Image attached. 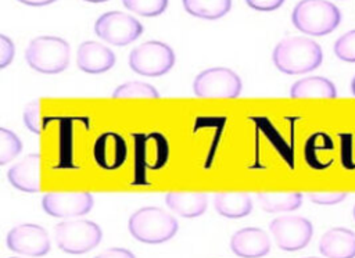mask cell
<instances>
[{"instance_id": "36", "label": "cell", "mask_w": 355, "mask_h": 258, "mask_svg": "<svg viewBox=\"0 0 355 258\" xmlns=\"http://www.w3.org/2000/svg\"><path fill=\"white\" fill-rule=\"evenodd\" d=\"M306 258H318V257H306Z\"/></svg>"}, {"instance_id": "21", "label": "cell", "mask_w": 355, "mask_h": 258, "mask_svg": "<svg viewBox=\"0 0 355 258\" xmlns=\"http://www.w3.org/2000/svg\"><path fill=\"white\" fill-rule=\"evenodd\" d=\"M257 200L261 208L266 212H286L297 209L302 203V194L291 193H259Z\"/></svg>"}, {"instance_id": "34", "label": "cell", "mask_w": 355, "mask_h": 258, "mask_svg": "<svg viewBox=\"0 0 355 258\" xmlns=\"http://www.w3.org/2000/svg\"><path fill=\"white\" fill-rule=\"evenodd\" d=\"M354 219H355V205H354Z\"/></svg>"}, {"instance_id": "30", "label": "cell", "mask_w": 355, "mask_h": 258, "mask_svg": "<svg viewBox=\"0 0 355 258\" xmlns=\"http://www.w3.org/2000/svg\"><path fill=\"white\" fill-rule=\"evenodd\" d=\"M94 258H136L132 251L121 247H112L108 248L100 254H97Z\"/></svg>"}, {"instance_id": "19", "label": "cell", "mask_w": 355, "mask_h": 258, "mask_svg": "<svg viewBox=\"0 0 355 258\" xmlns=\"http://www.w3.org/2000/svg\"><path fill=\"white\" fill-rule=\"evenodd\" d=\"M214 207L219 215L239 219L252 211V200L245 193H218L214 197Z\"/></svg>"}, {"instance_id": "12", "label": "cell", "mask_w": 355, "mask_h": 258, "mask_svg": "<svg viewBox=\"0 0 355 258\" xmlns=\"http://www.w3.org/2000/svg\"><path fill=\"white\" fill-rule=\"evenodd\" d=\"M230 250L240 258H261L270 251V240L259 227H243L232 236Z\"/></svg>"}, {"instance_id": "31", "label": "cell", "mask_w": 355, "mask_h": 258, "mask_svg": "<svg viewBox=\"0 0 355 258\" xmlns=\"http://www.w3.org/2000/svg\"><path fill=\"white\" fill-rule=\"evenodd\" d=\"M18 1H21L22 4H26V6H32V7H43V6L54 3L55 0H18Z\"/></svg>"}, {"instance_id": "23", "label": "cell", "mask_w": 355, "mask_h": 258, "mask_svg": "<svg viewBox=\"0 0 355 258\" xmlns=\"http://www.w3.org/2000/svg\"><path fill=\"white\" fill-rule=\"evenodd\" d=\"M22 151V143L19 137L6 129H0V165H6L11 162L19 153Z\"/></svg>"}, {"instance_id": "13", "label": "cell", "mask_w": 355, "mask_h": 258, "mask_svg": "<svg viewBox=\"0 0 355 258\" xmlns=\"http://www.w3.org/2000/svg\"><path fill=\"white\" fill-rule=\"evenodd\" d=\"M115 64V54L107 46L86 40L80 43L76 51V65L86 74H103Z\"/></svg>"}, {"instance_id": "8", "label": "cell", "mask_w": 355, "mask_h": 258, "mask_svg": "<svg viewBox=\"0 0 355 258\" xmlns=\"http://www.w3.org/2000/svg\"><path fill=\"white\" fill-rule=\"evenodd\" d=\"M96 35L114 46H126L143 33V25L122 11H108L94 22Z\"/></svg>"}, {"instance_id": "20", "label": "cell", "mask_w": 355, "mask_h": 258, "mask_svg": "<svg viewBox=\"0 0 355 258\" xmlns=\"http://www.w3.org/2000/svg\"><path fill=\"white\" fill-rule=\"evenodd\" d=\"M184 10L197 18L218 19L232 8V0H182Z\"/></svg>"}, {"instance_id": "2", "label": "cell", "mask_w": 355, "mask_h": 258, "mask_svg": "<svg viewBox=\"0 0 355 258\" xmlns=\"http://www.w3.org/2000/svg\"><path fill=\"white\" fill-rule=\"evenodd\" d=\"M129 233L140 243L161 244L171 240L179 229L178 221L158 207H143L128 222Z\"/></svg>"}, {"instance_id": "14", "label": "cell", "mask_w": 355, "mask_h": 258, "mask_svg": "<svg viewBox=\"0 0 355 258\" xmlns=\"http://www.w3.org/2000/svg\"><path fill=\"white\" fill-rule=\"evenodd\" d=\"M8 182L25 193L40 191V154L25 155L7 171Z\"/></svg>"}, {"instance_id": "17", "label": "cell", "mask_w": 355, "mask_h": 258, "mask_svg": "<svg viewBox=\"0 0 355 258\" xmlns=\"http://www.w3.org/2000/svg\"><path fill=\"white\" fill-rule=\"evenodd\" d=\"M166 205L183 218H196L205 212L208 198L202 193L171 191L165 194Z\"/></svg>"}, {"instance_id": "4", "label": "cell", "mask_w": 355, "mask_h": 258, "mask_svg": "<svg viewBox=\"0 0 355 258\" xmlns=\"http://www.w3.org/2000/svg\"><path fill=\"white\" fill-rule=\"evenodd\" d=\"M69 54L71 49L67 40L57 36H37L29 42L25 60L32 69L54 75L67 69Z\"/></svg>"}, {"instance_id": "32", "label": "cell", "mask_w": 355, "mask_h": 258, "mask_svg": "<svg viewBox=\"0 0 355 258\" xmlns=\"http://www.w3.org/2000/svg\"><path fill=\"white\" fill-rule=\"evenodd\" d=\"M351 92H352V94L355 96V76H354V79H352V82H351Z\"/></svg>"}, {"instance_id": "24", "label": "cell", "mask_w": 355, "mask_h": 258, "mask_svg": "<svg viewBox=\"0 0 355 258\" xmlns=\"http://www.w3.org/2000/svg\"><path fill=\"white\" fill-rule=\"evenodd\" d=\"M123 6L141 17H157L168 7V0H122Z\"/></svg>"}, {"instance_id": "25", "label": "cell", "mask_w": 355, "mask_h": 258, "mask_svg": "<svg viewBox=\"0 0 355 258\" xmlns=\"http://www.w3.org/2000/svg\"><path fill=\"white\" fill-rule=\"evenodd\" d=\"M334 54L345 62H355V29L341 35L334 43Z\"/></svg>"}, {"instance_id": "11", "label": "cell", "mask_w": 355, "mask_h": 258, "mask_svg": "<svg viewBox=\"0 0 355 258\" xmlns=\"http://www.w3.org/2000/svg\"><path fill=\"white\" fill-rule=\"evenodd\" d=\"M42 208L54 218L82 216L92 211L93 197L87 191L47 193L42 198Z\"/></svg>"}, {"instance_id": "6", "label": "cell", "mask_w": 355, "mask_h": 258, "mask_svg": "<svg viewBox=\"0 0 355 258\" xmlns=\"http://www.w3.org/2000/svg\"><path fill=\"white\" fill-rule=\"evenodd\" d=\"M175 64L173 50L162 42L148 40L135 47L129 54V67L133 72L155 78L165 75Z\"/></svg>"}, {"instance_id": "26", "label": "cell", "mask_w": 355, "mask_h": 258, "mask_svg": "<svg viewBox=\"0 0 355 258\" xmlns=\"http://www.w3.org/2000/svg\"><path fill=\"white\" fill-rule=\"evenodd\" d=\"M22 119L25 126L35 135L42 133V119H40V100H32L26 104L22 112Z\"/></svg>"}, {"instance_id": "35", "label": "cell", "mask_w": 355, "mask_h": 258, "mask_svg": "<svg viewBox=\"0 0 355 258\" xmlns=\"http://www.w3.org/2000/svg\"><path fill=\"white\" fill-rule=\"evenodd\" d=\"M10 258H21V257H10Z\"/></svg>"}, {"instance_id": "9", "label": "cell", "mask_w": 355, "mask_h": 258, "mask_svg": "<svg viewBox=\"0 0 355 258\" xmlns=\"http://www.w3.org/2000/svg\"><path fill=\"white\" fill-rule=\"evenodd\" d=\"M269 229L277 247L283 251H298L312 239V223L302 216H280L270 222Z\"/></svg>"}, {"instance_id": "33", "label": "cell", "mask_w": 355, "mask_h": 258, "mask_svg": "<svg viewBox=\"0 0 355 258\" xmlns=\"http://www.w3.org/2000/svg\"><path fill=\"white\" fill-rule=\"evenodd\" d=\"M85 1H89V3H104V1H108V0H85Z\"/></svg>"}, {"instance_id": "28", "label": "cell", "mask_w": 355, "mask_h": 258, "mask_svg": "<svg viewBox=\"0 0 355 258\" xmlns=\"http://www.w3.org/2000/svg\"><path fill=\"white\" fill-rule=\"evenodd\" d=\"M15 54V47L11 39L6 35H0V68H6L11 64Z\"/></svg>"}, {"instance_id": "10", "label": "cell", "mask_w": 355, "mask_h": 258, "mask_svg": "<svg viewBox=\"0 0 355 258\" xmlns=\"http://www.w3.org/2000/svg\"><path fill=\"white\" fill-rule=\"evenodd\" d=\"M6 243L11 251L28 257H43L51 247L46 229L35 223H22L12 227L7 233Z\"/></svg>"}, {"instance_id": "22", "label": "cell", "mask_w": 355, "mask_h": 258, "mask_svg": "<svg viewBox=\"0 0 355 258\" xmlns=\"http://www.w3.org/2000/svg\"><path fill=\"white\" fill-rule=\"evenodd\" d=\"M114 98H130V97H144V98H158L159 93L158 90L151 86L150 83L140 82V80H132L119 85L114 93Z\"/></svg>"}, {"instance_id": "16", "label": "cell", "mask_w": 355, "mask_h": 258, "mask_svg": "<svg viewBox=\"0 0 355 258\" xmlns=\"http://www.w3.org/2000/svg\"><path fill=\"white\" fill-rule=\"evenodd\" d=\"M319 251L326 258H355V233L345 227H331L320 237Z\"/></svg>"}, {"instance_id": "27", "label": "cell", "mask_w": 355, "mask_h": 258, "mask_svg": "<svg viewBox=\"0 0 355 258\" xmlns=\"http://www.w3.org/2000/svg\"><path fill=\"white\" fill-rule=\"evenodd\" d=\"M347 197L345 191H318V193H308V198L320 205H331L341 203Z\"/></svg>"}, {"instance_id": "5", "label": "cell", "mask_w": 355, "mask_h": 258, "mask_svg": "<svg viewBox=\"0 0 355 258\" xmlns=\"http://www.w3.org/2000/svg\"><path fill=\"white\" fill-rule=\"evenodd\" d=\"M55 243L67 254H86L96 248L103 237L101 227L87 219L64 221L55 225Z\"/></svg>"}, {"instance_id": "29", "label": "cell", "mask_w": 355, "mask_h": 258, "mask_svg": "<svg viewBox=\"0 0 355 258\" xmlns=\"http://www.w3.org/2000/svg\"><path fill=\"white\" fill-rule=\"evenodd\" d=\"M247 6L258 11H273L277 10L284 0H245Z\"/></svg>"}, {"instance_id": "18", "label": "cell", "mask_w": 355, "mask_h": 258, "mask_svg": "<svg viewBox=\"0 0 355 258\" xmlns=\"http://www.w3.org/2000/svg\"><path fill=\"white\" fill-rule=\"evenodd\" d=\"M293 98H334L337 97L336 86L331 80L323 76H306L293 83L290 89Z\"/></svg>"}, {"instance_id": "15", "label": "cell", "mask_w": 355, "mask_h": 258, "mask_svg": "<svg viewBox=\"0 0 355 258\" xmlns=\"http://www.w3.org/2000/svg\"><path fill=\"white\" fill-rule=\"evenodd\" d=\"M126 143L114 132H105L94 143V160L103 169H116L126 160Z\"/></svg>"}, {"instance_id": "1", "label": "cell", "mask_w": 355, "mask_h": 258, "mask_svg": "<svg viewBox=\"0 0 355 258\" xmlns=\"http://www.w3.org/2000/svg\"><path fill=\"white\" fill-rule=\"evenodd\" d=\"M275 67L287 75H300L316 69L323 60L320 46L308 37L293 36L280 40L273 49Z\"/></svg>"}, {"instance_id": "3", "label": "cell", "mask_w": 355, "mask_h": 258, "mask_svg": "<svg viewBox=\"0 0 355 258\" xmlns=\"http://www.w3.org/2000/svg\"><path fill=\"white\" fill-rule=\"evenodd\" d=\"M293 25L311 36H323L333 32L341 22L338 7L327 0H301L291 14Z\"/></svg>"}, {"instance_id": "7", "label": "cell", "mask_w": 355, "mask_h": 258, "mask_svg": "<svg viewBox=\"0 0 355 258\" xmlns=\"http://www.w3.org/2000/svg\"><path fill=\"white\" fill-rule=\"evenodd\" d=\"M240 76L223 67L208 68L200 72L193 82V92L202 98H234L241 93Z\"/></svg>"}]
</instances>
